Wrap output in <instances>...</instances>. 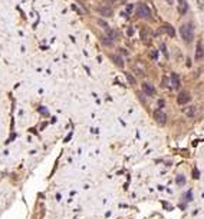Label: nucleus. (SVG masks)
<instances>
[{"instance_id":"4be33fe9","label":"nucleus","mask_w":204,"mask_h":219,"mask_svg":"<svg viewBox=\"0 0 204 219\" xmlns=\"http://www.w3.org/2000/svg\"><path fill=\"white\" fill-rule=\"evenodd\" d=\"M108 1H109V3H115L117 0H108Z\"/></svg>"},{"instance_id":"2eb2a0df","label":"nucleus","mask_w":204,"mask_h":219,"mask_svg":"<svg viewBox=\"0 0 204 219\" xmlns=\"http://www.w3.org/2000/svg\"><path fill=\"white\" fill-rule=\"evenodd\" d=\"M193 173H194L193 176H194L196 179H198V178H200V173H198V170H197V169H194V170H193Z\"/></svg>"},{"instance_id":"f257e3e1","label":"nucleus","mask_w":204,"mask_h":219,"mask_svg":"<svg viewBox=\"0 0 204 219\" xmlns=\"http://www.w3.org/2000/svg\"><path fill=\"white\" fill-rule=\"evenodd\" d=\"M180 34H181L184 42H187V43L193 42V39H194V27H193V24H190V23L183 24L180 27Z\"/></svg>"},{"instance_id":"9b49d317","label":"nucleus","mask_w":204,"mask_h":219,"mask_svg":"<svg viewBox=\"0 0 204 219\" xmlns=\"http://www.w3.org/2000/svg\"><path fill=\"white\" fill-rule=\"evenodd\" d=\"M175 182H177V185H184L186 183V176L184 175H177V178H175Z\"/></svg>"},{"instance_id":"412c9836","label":"nucleus","mask_w":204,"mask_h":219,"mask_svg":"<svg viewBox=\"0 0 204 219\" xmlns=\"http://www.w3.org/2000/svg\"><path fill=\"white\" fill-rule=\"evenodd\" d=\"M167 3L168 4H174V0H167Z\"/></svg>"},{"instance_id":"7ed1b4c3","label":"nucleus","mask_w":204,"mask_h":219,"mask_svg":"<svg viewBox=\"0 0 204 219\" xmlns=\"http://www.w3.org/2000/svg\"><path fill=\"white\" fill-rule=\"evenodd\" d=\"M154 119H155L160 125H164V123L167 122V115H165V112H162L161 109H157V110H154Z\"/></svg>"},{"instance_id":"dca6fc26","label":"nucleus","mask_w":204,"mask_h":219,"mask_svg":"<svg viewBox=\"0 0 204 219\" xmlns=\"http://www.w3.org/2000/svg\"><path fill=\"white\" fill-rule=\"evenodd\" d=\"M98 23H99V24H101L102 27H105V29H106V27H108V24H106V23H105V22H103V20H98Z\"/></svg>"},{"instance_id":"423d86ee","label":"nucleus","mask_w":204,"mask_h":219,"mask_svg":"<svg viewBox=\"0 0 204 219\" xmlns=\"http://www.w3.org/2000/svg\"><path fill=\"white\" fill-rule=\"evenodd\" d=\"M203 40H200L198 43H197V47H196V60H201L203 59Z\"/></svg>"},{"instance_id":"4468645a","label":"nucleus","mask_w":204,"mask_h":219,"mask_svg":"<svg viewBox=\"0 0 204 219\" xmlns=\"http://www.w3.org/2000/svg\"><path fill=\"white\" fill-rule=\"evenodd\" d=\"M127 79H128V82L131 84H135V79H134V76H131L129 73H127Z\"/></svg>"},{"instance_id":"aec40b11","label":"nucleus","mask_w":204,"mask_h":219,"mask_svg":"<svg viewBox=\"0 0 204 219\" xmlns=\"http://www.w3.org/2000/svg\"><path fill=\"white\" fill-rule=\"evenodd\" d=\"M127 10L131 12V10H132V4H128V6H127Z\"/></svg>"},{"instance_id":"f3484780","label":"nucleus","mask_w":204,"mask_h":219,"mask_svg":"<svg viewBox=\"0 0 204 219\" xmlns=\"http://www.w3.org/2000/svg\"><path fill=\"white\" fill-rule=\"evenodd\" d=\"M167 84H168V80L165 77H162V86H167Z\"/></svg>"},{"instance_id":"6ab92c4d","label":"nucleus","mask_w":204,"mask_h":219,"mask_svg":"<svg viewBox=\"0 0 204 219\" xmlns=\"http://www.w3.org/2000/svg\"><path fill=\"white\" fill-rule=\"evenodd\" d=\"M158 106H160V109H161V107L164 106V100H160V102H158Z\"/></svg>"},{"instance_id":"ddd939ff","label":"nucleus","mask_w":204,"mask_h":219,"mask_svg":"<svg viewBox=\"0 0 204 219\" xmlns=\"http://www.w3.org/2000/svg\"><path fill=\"white\" fill-rule=\"evenodd\" d=\"M112 59H114V62L118 65L119 68H122V66H124V62H122V59H121L119 56H112Z\"/></svg>"},{"instance_id":"39448f33","label":"nucleus","mask_w":204,"mask_h":219,"mask_svg":"<svg viewBox=\"0 0 204 219\" xmlns=\"http://www.w3.org/2000/svg\"><path fill=\"white\" fill-rule=\"evenodd\" d=\"M142 92L147 96H154L155 95V87L151 83H142Z\"/></svg>"},{"instance_id":"1a4fd4ad","label":"nucleus","mask_w":204,"mask_h":219,"mask_svg":"<svg viewBox=\"0 0 204 219\" xmlns=\"http://www.w3.org/2000/svg\"><path fill=\"white\" fill-rule=\"evenodd\" d=\"M171 84L174 89H178L180 87V77L175 75V73H171Z\"/></svg>"},{"instance_id":"a211bd4d","label":"nucleus","mask_w":204,"mask_h":219,"mask_svg":"<svg viewBox=\"0 0 204 219\" xmlns=\"http://www.w3.org/2000/svg\"><path fill=\"white\" fill-rule=\"evenodd\" d=\"M132 33H134V29H132V27H129V29H128V34L131 36Z\"/></svg>"},{"instance_id":"6e6552de","label":"nucleus","mask_w":204,"mask_h":219,"mask_svg":"<svg viewBox=\"0 0 204 219\" xmlns=\"http://www.w3.org/2000/svg\"><path fill=\"white\" fill-rule=\"evenodd\" d=\"M162 30L168 34L170 37H174V36H175V30H174V27H172L171 24H168V23H165V24L162 26Z\"/></svg>"},{"instance_id":"f03ea898","label":"nucleus","mask_w":204,"mask_h":219,"mask_svg":"<svg viewBox=\"0 0 204 219\" xmlns=\"http://www.w3.org/2000/svg\"><path fill=\"white\" fill-rule=\"evenodd\" d=\"M136 15H138V17L148 19V17L151 16V10H150V7H148L147 4H144V3H139V4L136 6Z\"/></svg>"},{"instance_id":"20e7f679","label":"nucleus","mask_w":204,"mask_h":219,"mask_svg":"<svg viewBox=\"0 0 204 219\" xmlns=\"http://www.w3.org/2000/svg\"><path fill=\"white\" fill-rule=\"evenodd\" d=\"M190 100H191V95H190L188 92H181V93L177 96V103L181 105V106H183V105H187Z\"/></svg>"},{"instance_id":"9d476101","label":"nucleus","mask_w":204,"mask_h":219,"mask_svg":"<svg viewBox=\"0 0 204 219\" xmlns=\"http://www.w3.org/2000/svg\"><path fill=\"white\" fill-rule=\"evenodd\" d=\"M99 13H101L102 16H105V17H111V16H112V10H111V9H106V7H101V9H99Z\"/></svg>"},{"instance_id":"f8f14e48","label":"nucleus","mask_w":204,"mask_h":219,"mask_svg":"<svg viewBox=\"0 0 204 219\" xmlns=\"http://www.w3.org/2000/svg\"><path fill=\"white\" fill-rule=\"evenodd\" d=\"M184 112H186V115H187L188 118H193V116H194V112H196V109H194V106H190V107H188V109H186Z\"/></svg>"},{"instance_id":"0eeeda50","label":"nucleus","mask_w":204,"mask_h":219,"mask_svg":"<svg viewBox=\"0 0 204 219\" xmlns=\"http://www.w3.org/2000/svg\"><path fill=\"white\" fill-rule=\"evenodd\" d=\"M188 10V4L186 0H178V12L180 15H186Z\"/></svg>"}]
</instances>
